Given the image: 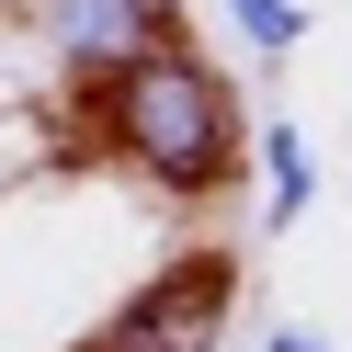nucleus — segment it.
Returning <instances> with one entry per match:
<instances>
[{
  "label": "nucleus",
  "instance_id": "3",
  "mask_svg": "<svg viewBox=\"0 0 352 352\" xmlns=\"http://www.w3.org/2000/svg\"><path fill=\"white\" fill-rule=\"evenodd\" d=\"M261 170H273V228H296L307 193H318V148H307L296 125H273V137H261Z\"/></svg>",
  "mask_w": 352,
  "mask_h": 352
},
{
  "label": "nucleus",
  "instance_id": "2",
  "mask_svg": "<svg viewBox=\"0 0 352 352\" xmlns=\"http://www.w3.org/2000/svg\"><path fill=\"white\" fill-rule=\"evenodd\" d=\"M228 261H170L160 284H148L137 307H114V329H102V352H216V329H228Z\"/></svg>",
  "mask_w": 352,
  "mask_h": 352
},
{
  "label": "nucleus",
  "instance_id": "6",
  "mask_svg": "<svg viewBox=\"0 0 352 352\" xmlns=\"http://www.w3.org/2000/svg\"><path fill=\"white\" fill-rule=\"evenodd\" d=\"M261 352H329V341H318V329H273Z\"/></svg>",
  "mask_w": 352,
  "mask_h": 352
},
{
  "label": "nucleus",
  "instance_id": "5",
  "mask_svg": "<svg viewBox=\"0 0 352 352\" xmlns=\"http://www.w3.org/2000/svg\"><path fill=\"white\" fill-rule=\"evenodd\" d=\"M228 12H239V34H250L261 57H284V46L307 34V12H296V0H228Z\"/></svg>",
  "mask_w": 352,
  "mask_h": 352
},
{
  "label": "nucleus",
  "instance_id": "1",
  "mask_svg": "<svg viewBox=\"0 0 352 352\" xmlns=\"http://www.w3.org/2000/svg\"><path fill=\"white\" fill-rule=\"evenodd\" d=\"M125 148H137L170 193H205V182H216V148H228V102H216V80L182 69V57H148V69L125 80Z\"/></svg>",
  "mask_w": 352,
  "mask_h": 352
},
{
  "label": "nucleus",
  "instance_id": "4",
  "mask_svg": "<svg viewBox=\"0 0 352 352\" xmlns=\"http://www.w3.org/2000/svg\"><path fill=\"white\" fill-rule=\"evenodd\" d=\"M137 34H148V0H80V12H69V46H80V57L137 46Z\"/></svg>",
  "mask_w": 352,
  "mask_h": 352
}]
</instances>
